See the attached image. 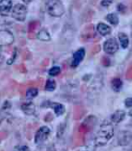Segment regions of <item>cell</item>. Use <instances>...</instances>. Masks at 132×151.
<instances>
[{
  "label": "cell",
  "instance_id": "1",
  "mask_svg": "<svg viewBox=\"0 0 132 151\" xmlns=\"http://www.w3.org/2000/svg\"><path fill=\"white\" fill-rule=\"evenodd\" d=\"M114 135V128L111 125V123L105 121L100 126L96 137L94 139L95 146L102 147L105 146L113 137Z\"/></svg>",
  "mask_w": 132,
  "mask_h": 151
},
{
  "label": "cell",
  "instance_id": "2",
  "mask_svg": "<svg viewBox=\"0 0 132 151\" xmlns=\"http://www.w3.org/2000/svg\"><path fill=\"white\" fill-rule=\"evenodd\" d=\"M45 8L49 15L54 17H61L65 12L64 6L60 0H46Z\"/></svg>",
  "mask_w": 132,
  "mask_h": 151
},
{
  "label": "cell",
  "instance_id": "3",
  "mask_svg": "<svg viewBox=\"0 0 132 151\" xmlns=\"http://www.w3.org/2000/svg\"><path fill=\"white\" fill-rule=\"evenodd\" d=\"M27 16V8L24 4H16L12 7V17L19 22H24Z\"/></svg>",
  "mask_w": 132,
  "mask_h": 151
},
{
  "label": "cell",
  "instance_id": "4",
  "mask_svg": "<svg viewBox=\"0 0 132 151\" xmlns=\"http://www.w3.org/2000/svg\"><path fill=\"white\" fill-rule=\"evenodd\" d=\"M51 133V130L48 127L46 126H43L39 129L34 136V142L37 145H40L42 143H44L47 139Z\"/></svg>",
  "mask_w": 132,
  "mask_h": 151
},
{
  "label": "cell",
  "instance_id": "5",
  "mask_svg": "<svg viewBox=\"0 0 132 151\" xmlns=\"http://www.w3.org/2000/svg\"><path fill=\"white\" fill-rule=\"evenodd\" d=\"M103 50L108 54H114L118 50V44L116 38H110L105 41L103 45Z\"/></svg>",
  "mask_w": 132,
  "mask_h": 151
},
{
  "label": "cell",
  "instance_id": "6",
  "mask_svg": "<svg viewBox=\"0 0 132 151\" xmlns=\"http://www.w3.org/2000/svg\"><path fill=\"white\" fill-rule=\"evenodd\" d=\"M14 42V35L8 30H0V46L10 45Z\"/></svg>",
  "mask_w": 132,
  "mask_h": 151
},
{
  "label": "cell",
  "instance_id": "7",
  "mask_svg": "<svg viewBox=\"0 0 132 151\" xmlns=\"http://www.w3.org/2000/svg\"><path fill=\"white\" fill-rule=\"evenodd\" d=\"M85 57V50L84 48H80L77 50L73 53V57H72V67L75 68L79 64H80Z\"/></svg>",
  "mask_w": 132,
  "mask_h": 151
},
{
  "label": "cell",
  "instance_id": "8",
  "mask_svg": "<svg viewBox=\"0 0 132 151\" xmlns=\"http://www.w3.org/2000/svg\"><path fill=\"white\" fill-rule=\"evenodd\" d=\"M132 139V134L130 131H122L118 137V143L121 146H128L130 144Z\"/></svg>",
  "mask_w": 132,
  "mask_h": 151
},
{
  "label": "cell",
  "instance_id": "9",
  "mask_svg": "<svg viewBox=\"0 0 132 151\" xmlns=\"http://www.w3.org/2000/svg\"><path fill=\"white\" fill-rule=\"evenodd\" d=\"M12 0H0V15L6 17L12 10Z\"/></svg>",
  "mask_w": 132,
  "mask_h": 151
},
{
  "label": "cell",
  "instance_id": "10",
  "mask_svg": "<svg viewBox=\"0 0 132 151\" xmlns=\"http://www.w3.org/2000/svg\"><path fill=\"white\" fill-rule=\"evenodd\" d=\"M97 31L98 33L102 35V36H106L111 33V28L110 26L104 24V23H99L97 24Z\"/></svg>",
  "mask_w": 132,
  "mask_h": 151
},
{
  "label": "cell",
  "instance_id": "11",
  "mask_svg": "<svg viewBox=\"0 0 132 151\" xmlns=\"http://www.w3.org/2000/svg\"><path fill=\"white\" fill-rule=\"evenodd\" d=\"M21 109L26 115H33L35 112V106L31 101H27V102L23 103L21 106Z\"/></svg>",
  "mask_w": 132,
  "mask_h": 151
},
{
  "label": "cell",
  "instance_id": "12",
  "mask_svg": "<svg viewBox=\"0 0 132 151\" xmlns=\"http://www.w3.org/2000/svg\"><path fill=\"white\" fill-rule=\"evenodd\" d=\"M126 117V112L124 111H121V109H118V111H115L111 117H110V120L113 123H120Z\"/></svg>",
  "mask_w": 132,
  "mask_h": 151
},
{
  "label": "cell",
  "instance_id": "13",
  "mask_svg": "<svg viewBox=\"0 0 132 151\" xmlns=\"http://www.w3.org/2000/svg\"><path fill=\"white\" fill-rule=\"evenodd\" d=\"M48 103L52 109H54V111L57 116H62L65 112V108L62 104L56 103V102H50V101H48Z\"/></svg>",
  "mask_w": 132,
  "mask_h": 151
},
{
  "label": "cell",
  "instance_id": "14",
  "mask_svg": "<svg viewBox=\"0 0 132 151\" xmlns=\"http://www.w3.org/2000/svg\"><path fill=\"white\" fill-rule=\"evenodd\" d=\"M118 40H120V44L123 49H127L129 44L128 37L125 33H120L118 34Z\"/></svg>",
  "mask_w": 132,
  "mask_h": 151
},
{
  "label": "cell",
  "instance_id": "15",
  "mask_svg": "<svg viewBox=\"0 0 132 151\" xmlns=\"http://www.w3.org/2000/svg\"><path fill=\"white\" fill-rule=\"evenodd\" d=\"M111 88L114 91H120L122 88V81L120 78H114L111 81Z\"/></svg>",
  "mask_w": 132,
  "mask_h": 151
},
{
  "label": "cell",
  "instance_id": "16",
  "mask_svg": "<svg viewBox=\"0 0 132 151\" xmlns=\"http://www.w3.org/2000/svg\"><path fill=\"white\" fill-rule=\"evenodd\" d=\"M37 38L41 41H44V42H47V41H50L51 40V35L50 34L48 33L47 30L45 29H42L38 32L37 34Z\"/></svg>",
  "mask_w": 132,
  "mask_h": 151
},
{
  "label": "cell",
  "instance_id": "17",
  "mask_svg": "<svg viewBox=\"0 0 132 151\" xmlns=\"http://www.w3.org/2000/svg\"><path fill=\"white\" fill-rule=\"evenodd\" d=\"M106 20L110 24H113V25H117L118 24V14L116 13H111V14H109V15L106 17Z\"/></svg>",
  "mask_w": 132,
  "mask_h": 151
},
{
  "label": "cell",
  "instance_id": "18",
  "mask_svg": "<svg viewBox=\"0 0 132 151\" xmlns=\"http://www.w3.org/2000/svg\"><path fill=\"white\" fill-rule=\"evenodd\" d=\"M56 88V82L55 80L52 79H48L46 83H45V87H44V90L47 91H55Z\"/></svg>",
  "mask_w": 132,
  "mask_h": 151
},
{
  "label": "cell",
  "instance_id": "19",
  "mask_svg": "<svg viewBox=\"0 0 132 151\" xmlns=\"http://www.w3.org/2000/svg\"><path fill=\"white\" fill-rule=\"evenodd\" d=\"M37 95H38V90L36 88H29L26 91V98L28 100H32L35 98Z\"/></svg>",
  "mask_w": 132,
  "mask_h": 151
},
{
  "label": "cell",
  "instance_id": "20",
  "mask_svg": "<svg viewBox=\"0 0 132 151\" xmlns=\"http://www.w3.org/2000/svg\"><path fill=\"white\" fill-rule=\"evenodd\" d=\"M61 73V68L58 67V66H55L51 68V69L49 70V74L51 76H57Z\"/></svg>",
  "mask_w": 132,
  "mask_h": 151
},
{
  "label": "cell",
  "instance_id": "21",
  "mask_svg": "<svg viewBox=\"0 0 132 151\" xmlns=\"http://www.w3.org/2000/svg\"><path fill=\"white\" fill-rule=\"evenodd\" d=\"M113 3V0H101L100 5L104 7H108L109 6H110Z\"/></svg>",
  "mask_w": 132,
  "mask_h": 151
},
{
  "label": "cell",
  "instance_id": "22",
  "mask_svg": "<svg viewBox=\"0 0 132 151\" xmlns=\"http://www.w3.org/2000/svg\"><path fill=\"white\" fill-rule=\"evenodd\" d=\"M11 102L10 101H5V103L3 104V106H2V111H8V109H11Z\"/></svg>",
  "mask_w": 132,
  "mask_h": 151
},
{
  "label": "cell",
  "instance_id": "23",
  "mask_svg": "<svg viewBox=\"0 0 132 151\" xmlns=\"http://www.w3.org/2000/svg\"><path fill=\"white\" fill-rule=\"evenodd\" d=\"M125 106L128 109L131 108V106H132V99L131 98H127L125 100Z\"/></svg>",
  "mask_w": 132,
  "mask_h": 151
},
{
  "label": "cell",
  "instance_id": "24",
  "mask_svg": "<svg viewBox=\"0 0 132 151\" xmlns=\"http://www.w3.org/2000/svg\"><path fill=\"white\" fill-rule=\"evenodd\" d=\"M16 148L18 151H30V148L27 146H19Z\"/></svg>",
  "mask_w": 132,
  "mask_h": 151
},
{
  "label": "cell",
  "instance_id": "25",
  "mask_svg": "<svg viewBox=\"0 0 132 151\" xmlns=\"http://www.w3.org/2000/svg\"><path fill=\"white\" fill-rule=\"evenodd\" d=\"M117 9H118V11H120V12H121V13H124V12L126 11V6L122 5V4H120V5L118 6Z\"/></svg>",
  "mask_w": 132,
  "mask_h": 151
},
{
  "label": "cell",
  "instance_id": "26",
  "mask_svg": "<svg viewBox=\"0 0 132 151\" xmlns=\"http://www.w3.org/2000/svg\"><path fill=\"white\" fill-rule=\"evenodd\" d=\"M16 52L15 51V52H14V53H13V55H12V58H11L10 60H8V61H7V64H8V65L13 63V62H14V60L16 59Z\"/></svg>",
  "mask_w": 132,
  "mask_h": 151
},
{
  "label": "cell",
  "instance_id": "27",
  "mask_svg": "<svg viewBox=\"0 0 132 151\" xmlns=\"http://www.w3.org/2000/svg\"><path fill=\"white\" fill-rule=\"evenodd\" d=\"M47 151H56L55 145H54V144H51V145L48 147V148H47Z\"/></svg>",
  "mask_w": 132,
  "mask_h": 151
},
{
  "label": "cell",
  "instance_id": "28",
  "mask_svg": "<svg viewBox=\"0 0 132 151\" xmlns=\"http://www.w3.org/2000/svg\"><path fill=\"white\" fill-rule=\"evenodd\" d=\"M23 1H24V4H29V3H31L32 0H23Z\"/></svg>",
  "mask_w": 132,
  "mask_h": 151
},
{
  "label": "cell",
  "instance_id": "29",
  "mask_svg": "<svg viewBox=\"0 0 132 151\" xmlns=\"http://www.w3.org/2000/svg\"><path fill=\"white\" fill-rule=\"evenodd\" d=\"M2 62H3V56H2V54L0 53V65H1Z\"/></svg>",
  "mask_w": 132,
  "mask_h": 151
}]
</instances>
